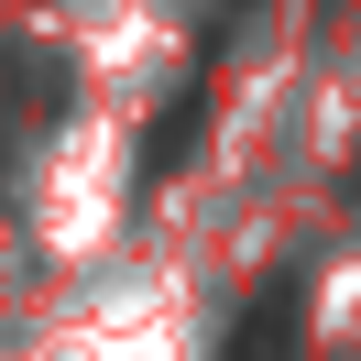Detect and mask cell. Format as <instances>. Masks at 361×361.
Masks as SVG:
<instances>
[{
  "label": "cell",
  "instance_id": "1",
  "mask_svg": "<svg viewBox=\"0 0 361 361\" xmlns=\"http://www.w3.org/2000/svg\"><path fill=\"white\" fill-rule=\"evenodd\" d=\"M197 110H208V66L186 77L176 99H164V121H154V154H142V186H164V176L186 164V142H197Z\"/></svg>",
  "mask_w": 361,
  "mask_h": 361
}]
</instances>
